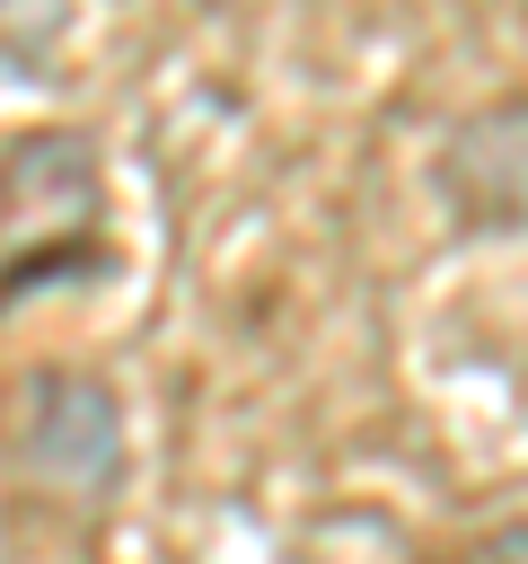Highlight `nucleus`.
Masks as SVG:
<instances>
[{
  "instance_id": "1",
  "label": "nucleus",
  "mask_w": 528,
  "mask_h": 564,
  "mask_svg": "<svg viewBox=\"0 0 528 564\" xmlns=\"http://www.w3.org/2000/svg\"><path fill=\"white\" fill-rule=\"evenodd\" d=\"M26 458L44 476H62V485H106L114 476V397L97 379H44Z\"/></svg>"
}]
</instances>
